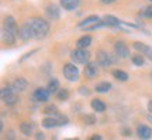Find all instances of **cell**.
Instances as JSON below:
<instances>
[{
	"label": "cell",
	"mask_w": 152,
	"mask_h": 140,
	"mask_svg": "<svg viewBox=\"0 0 152 140\" xmlns=\"http://www.w3.org/2000/svg\"><path fill=\"white\" fill-rule=\"evenodd\" d=\"M28 26L31 27L34 33V38H38L41 40L44 38L49 31V24L44 19H39V17H31L30 20H27Z\"/></svg>",
	"instance_id": "cell-1"
},
{
	"label": "cell",
	"mask_w": 152,
	"mask_h": 140,
	"mask_svg": "<svg viewBox=\"0 0 152 140\" xmlns=\"http://www.w3.org/2000/svg\"><path fill=\"white\" fill-rule=\"evenodd\" d=\"M103 26L104 24H103V21H102V19L97 17V16H89L77 24V27L79 28H82V30H87V31H94V30L103 27Z\"/></svg>",
	"instance_id": "cell-2"
},
{
	"label": "cell",
	"mask_w": 152,
	"mask_h": 140,
	"mask_svg": "<svg viewBox=\"0 0 152 140\" xmlns=\"http://www.w3.org/2000/svg\"><path fill=\"white\" fill-rule=\"evenodd\" d=\"M16 92L17 91L13 86H3V88H1V99H3V102H4L6 105H9V106L16 105L17 101H18Z\"/></svg>",
	"instance_id": "cell-3"
},
{
	"label": "cell",
	"mask_w": 152,
	"mask_h": 140,
	"mask_svg": "<svg viewBox=\"0 0 152 140\" xmlns=\"http://www.w3.org/2000/svg\"><path fill=\"white\" fill-rule=\"evenodd\" d=\"M71 58L75 64H87V62H89V58H90V54H89L87 50L76 48L71 53Z\"/></svg>",
	"instance_id": "cell-4"
},
{
	"label": "cell",
	"mask_w": 152,
	"mask_h": 140,
	"mask_svg": "<svg viewBox=\"0 0 152 140\" xmlns=\"http://www.w3.org/2000/svg\"><path fill=\"white\" fill-rule=\"evenodd\" d=\"M62 72H64V76L71 82L76 81V79L79 78V70H77V67L73 64H65L64 68H62Z\"/></svg>",
	"instance_id": "cell-5"
},
{
	"label": "cell",
	"mask_w": 152,
	"mask_h": 140,
	"mask_svg": "<svg viewBox=\"0 0 152 140\" xmlns=\"http://www.w3.org/2000/svg\"><path fill=\"white\" fill-rule=\"evenodd\" d=\"M99 65H102V67H104V68H107V67H110V65L113 64V58L110 57V54L107 53V51H99L97 53V61H96Z\"/></svg>",
	"instance_id": "cell-6"
},
{
	"label": "cell",
	"mask_w": 152,
	"mask_h": 140,
	"mask_svg": "<svg viewBox=\"0 0 152 140\" xmlns=\"http://www.w3.org/2000/svg\"><path fill=\"white\" fill-rule=\"evenodd\" d=\"M18 37L21 38L23 41H28L30 38H34V33H33V30H31V27L28 26L27 21L18 28Z\"/></svg>",
	"instance_id": "cell-7"
},
{
	"label": "cell",
	"mask_w": 152,
	"mask_h": 140,
	"mask_svg": "<svg viewBox=\"0 0 152 140\" xmlns=\"http://www.w3.org/2000/svg\"><path fill=\"white\" fill-rule=\"evenodd\" d=\"M83 74L86 78H94V76L99 74V64L97 62H87L85 70H83Z\"/></svg>",
	"instance_id": "cell-8"
},
{
	"label": "cell",
	"mask_w": 152,
	"mask_h": 140,
	"mask_svg": "<svg viewBox=\"0 0 152 140\" xmlns=\"http://www.w3.org/2000/svg\"><path fill=\"white\" fill-rule=\"evenodd\" d=\"M114 53L118 55L120 58H127L130 55V50H128V47L123 41H117L114 44Z\"/></svg>",
	"instance_id": "cell-9"
},
{
	"label": "cell",
	"mask_w": 152,
	"mask_h": 140,
	"mask_svg": "<svg viewBox=\"0 0 152 140\" xmlns=\"http://www.w3.org/2000/svg\"><path fill=\"white\" fill-rule=\"evenodd\" d=\"M137 135L142 140H149L152 137V129L147 124H138L137 127Z\"/></svg>",
	"instance_id": "cell-10"
},
{
	"label": "cell",
	"mask_w": 152,
	"mask_h": 140,
	"mask_svg": "<svg viewBox=\"0 0 152 140\" xmlns=\"http://www.w3.org/2000/svg\"><path fill=\"white\" fill-rule=\"evenodd\" d=\"M49 91L48 89H45V88H38V89H35L33 93L34 99L37 101V102H47L49 99Z\"/></svg>",
	"instance_id": "cell-11"
},
{
	"label": "cell",
	"mask_w": 152,
	"mask_h": 140,
	"mask_svg": "<svg viewBox=\"0 0 152 140\" xmlns=\"http://www.w3.org/2000/svg\"><path fill=\"white\" fill-rule=\"evenodd\" d=\"M3 30L6 31H10V33H14V34H18V28H17V23L14 20V17L11 16H7L4 19V27Z\"/></svg>",
	"instance_id": "cell-12"
},
{
	"label": "cell",
	"mask_w": 152,
	"mask_h": 140,
	"mask_svg": "<svg viewBox=\"0 0 152 140\" xmlns=\"http://www.w3.org/2000/svg\"><path fill=\"white\" fill-rule=\"evenodd\" d=\"M102 21H103L104 26H107V27H118V26H121V23H120V20L117 19V17L114 16H104L103 19H102Z\"/></svg>",
	"instance_id": "cell-13"
},
{
	"label": "cell",
	"mask_w": 152,
	"mask_h": 140,
	"mask_svg": "<svg viewBox=\"0 0 152 140\" xmlns=\"http://www.w3.org/2000/svg\"><path fill=\"white\" fill-rule=\"evenodd\" d=\"M45 11H47V16H48L49 19H52V20H58L59 16H61L59 7H58V6H55V4H49Z\"/></svg>",
	"instance_id": "cell-14"
},
{
	"label": "cell",
	"mask_w": 152,
	"mask_h": 140,
	"mask_svg": "<svg viewBox=\"0 0 152 140\" xmlns=\"http://www.w3.org/2000/svg\"><path fill=\"white\" fill-rule=\"evenodd\" d=\"M80 4V0H61V6L65 9V10H75L77 9Z\"/></svg>",
	"instance_id": "cell-15"
},
{
	"label": "cell",
	"mask_w": 152,
	"mask_h": 140,
	"mask_svg": "<svg viewBox=\"0 0 152 140\" xmlns=\"http://www.w3.org/2000/svg\"><path fill=\"white\" fill-rule=\"evenodd\" d=\"M42 126L45 129H52L55 126H59V120L55 116H49V118H45L42 120Z\"/></svg>",
	"instance_id": "cell-16"
},
{
	"label": "cell",
	"mask_w": 152,
	"mask_h": 140,
	"mask_svg": "<svg viewBox=\"0 0 152 140\" xmlns=\"http://www.w3.org/2000/svg\"><path fill=\"white\" fill-rule=\"evenodd\" d=\"M28 86V82L24 79V78H17L16 81H14V84H13V88L16 89L17 92H23L26 91V88Z\"/></svg>",
	"instance_id": "cell-17"
},
{
	"label": "cell",
	"mask_w": 152,
	"mask_h": 140,
	"mask_svg": "<svg viewBox=\"0 0 152 140\" xmlns=\"http://www.w3.org/2000/svg\"><path fill=\"white\" fill-rule=\"evenodd\" d=\"M90 105H92V109H94L96 112H104V110L107 109L106 103H104L103 101H100V99H93Z\"/></svg>",
	"instance_id": "cell-18"
},
{
	"label": "cell",
	"mask_w": 152,
	"mask_h": 140,
	"mask_svg": "<svg viewBox=\"0 0 152 140\" xmlns=\"http://www.w3.org/2000/svg\"><path fill=\"white\" fill-rule=\"evenodd\" d=\"M76 44H77V48L86 50V47H89V45L92 44V37H90V36H83V37H80L77 40Z\"/></svg>",
	"instance_id": "cell-19"
},
{
	"label": "cell",
	"mask_w": 152,
	"mask_h": 140,
	"mask_svg": "<svg viewBox=\"0 0 152 140\" xmlns=\"http://www.w3.org/2000/svg\"><path fill=\"white\" fill-rule=\"evenodd\" d=\"M49 91V93H58V91H59V82H58V79H55V78H52L51 81L48 82V88H47Z\"/></svg>",
	"instance_id": "cell-20"
},
{
	"label": "cell",
	"mask_w": 152,
	"mask_h": 140,
	"mask_svg": "<svg viewBox=\"0 0 152 140\" xmlns=\"http://www.w3.org/2000/svg\"><path fill=\"white\" fill-rule=\"evenodd\" d=\"M111 75L115 78V79H118V81H127L128 79V74L125 72V71H121V70H114L111 72Z\"/></svg>",
	"instance_id": "cell-21"
},
{
	"label": "cell",
	"mask_w": 152,
	"mask_h": 140,
	"mask_svg": "<svg viewBox=\"0 0 152 140\" xmlns=\"http://www.w3.org/2000/svg\"><path fill=\"white\" fill-rule=\"evenodd\" d=\"M111 89V84L110 82H100L96 85V91L100 92V93H104V92H109Z\"/></svg>",
	"instance_id": "cell-22"
},
{
	"label": "cell",
	"mask_w": 152,
	"mask_h": 140,
	"mask_svg": "<svg viewBox=\"0 0 152 140\" xmlns=\"http://www.w3.org/2000/svg\"><path fill=\"white\" fill-rule=\"evenodd\" d=\"M1 37H3V41H6V43H14L16 41V34L10 31H6V30H3Z\"/></svg>",
	"instance_id": "cell-23"
},
{
	"label": "cell",
	"mask_w": 152,
	"mask_h": 140,
	"mask_svg": "<svg viewBox=\"0 0 152 140\" xmlns=\"http://www.w3.org/2000/svg\"><path fill=\"white\" fill-rule=\"evenodd\" d=\"M20 130L23 132V135L30 136L31 133H33V126H31L30 123H21V126H20Z\"/></svg>",
	"instance_id": "cell-24"
},
{
	"label": "cell",
	"mask_w": 152,
	"mask_h": 140,
	"mask_svg": "<svg viewBox=\"0 0 152 140\" xmlns=\"http://www.w3.org/2000/svg\"><path fill=\"white\" fill-rule=\"evenodd\" d=\"M56 98L59 101H68L69 99V92L66 91V89H59L58 93H56Z\"/></svg>",
	"instance_id": "cell-25"
},
{
	"label": "cell",
	"mask_w": 152,
	"mask_h": 140,
	"mask_svg": "<svg viewBox=\"0 0 152 140\" xmlns=\"http://www.w3.org/2000/svg\"><path fill=\"white\" fill-rule=\"evenodd\" d=\"M132 48L134 50H137V51H140V53H145L147 51V48H148V45H145V44H142V43H134L132 44Z\"/></svg>",
	"instance_id": "cell-26"
},
{
	"label": "cell",
	"mask_w": 152,
	"mask_h": 140,
	"mask_svg": "<svg viewBox=\"0 0 152 140\" xmlns=\"http://www.w3.org/2000/svg\"><path fill=\"white\" fill-rule=\"evenodd\" d=\"M83 122L86 124H94L96 123V118H94V115H85L83 116Z\"/></svg>",
	"instance_id": "cell-27"
},
{
	"label": "cell",
	"mask_w": 152,
	"mask_h": 140,
	"mask_svg": "<svg viewBox=\"0 0 152 140\" xmlns=\"http://www.w3.org/2000/svg\"><path fill=\"white\" fill-rule=\"evenodd\" d=\"M141 16L142 17H147V19H152V6L145 7V9L141 11Z\"/></svg>",
	"instance_id": "cell-28"
},
{
	"label": "cell",
	"mask_w": 152,
	"mask_h": 140,
	"mask_svg": "<svg viewBox=\"0 0 152 140\" xmlns=\"http://www.w3.org/2000/svg\"><path fill=\"white\" fill-rule=\"evenodd\" d=\"M132 62L135 65H144V57L142 55H132Z\"/></svg>",
	"instance_id": "cell-29"
},
{
	"label": "cell",
	"mask_w": 152,
	"mask_h": 140,
	"mask_svg": "<svg viewBox=\"0 0 152 140\" xmlns=\"http://www.w3.org/2000/svg\"><path fill=\"white\" fill-rule=\"evenodd\" d=\"M44 112L49 113L51 116H55V115L58 113V110H56V106H54V105H52V106H47V108L44 109Z\"/></svg>",
	"instance_id": "cell-30"
},
{
	"label": "cell",
	"mask_w": 152,
	"mask_h": 140,
	"mask_svg": "<svg viewBox=\"0 0 152 140\" xmlns=\"http://www.w3.org/2000/svg\"><path fill=\"white\" fill-rule=\"evenodd\" d=\"M6 140H14V132H13V130H9V132H7Z\"/></svg>",
	"instance_id": "cell-31"
},
{
	"label": "cell",
	"mask_w": 152,
	"mask_h": 140,
	"mask_svg": "<svg viewBox=\"0 0 152 140\" xmlns=\"http://www.w3.org/2000/svg\"><path fill=\"white\" fill-rule=\"evenodd\" d=\"M144 54L147 55L148 58H149V59H151V61H152V47H148V48H147V51H145Z\"/></svg>",
	"instance_id": "cell-32"
},
{
	"label": "cell",
	"mask_w": 152,
	"mask_h": 140,
	"mask_svg": "<svg viewBox=\"0 0 152 140\" xmlns=\"http://www.w3.org/2000/svg\"><path fill=\"white\" fill-rule=\"evenodd\" d=\"M87 140H102V136L100 135H93V136H90Z\"/></svg>",
	"instance_id": "cell-33"
},
{
	"label": "cell",
	"mask_w": 152,
	"mask_h": 140,
	"mask_svg": "<svg viewBox=\"0 0 152 140\" xmlns=\"http://www.w3.org/2000/svg\"><path fill=\"white\" fill-rule=\"evenodd\" d=\"M37 140H45V136L42 133H37Z\"/></svg>",
	"instance_id": "cell-34"
},
{
	"label": "cell",
	"mask_w": 152,
	"mask_h": 140,
	"mask_svg": "<svg viewBox=\"0 0 152 140\" xmlns=\"http://www.w3.org/2000/svg\"><path fill=\"white\" fill-rule=\"evenodd\" d=\"M113 1H115V0H102V3H104V4H111Z\"/></svg>",
	"instance_id": "cell-35"
},
{
	"label": "cell",
	"mask_w": 152,
	"mask_h": 140,
	"mask_svg": "<svg viewBox=\"0 0 152 140\" xmlns=\"http://www.w3.org/2000/svg\"><path fill=\"white\" fill-rule=\"evenodd\" d=\"M148 110L152 113V101H149V103H148Z\"/></svg>",
	"instance_id": "cell-36"
},
{
	"label": "cell",
	"mask_w": 152,
	"mask_h": 140,
	"mask_svg": "<svg viewBox=\"0 0 152 140\" xmlns=\"http://www.w3.org/2000/svg\"><path fill=\"white\" fill-rule=\"evenodd\" d=\"M66 140H79L77 137H72V139H66Z\"/></svg>",
	"instance_id": "cell-37"
},
{
	"label": "cell",
	"mask_w": 152,
	"mask_h": 140,
	"mask_svg": "<svg viewBox=\"0 0 152 140\" xmlns=\"http://www.w3.org/2000/svg\"><path fill=\"white\" fill-rule=\"evenodd\" d=\"M151 1H152V0H151Z\"/></svg>",
	"instance_id": "cell-38"
}]
</instances>
